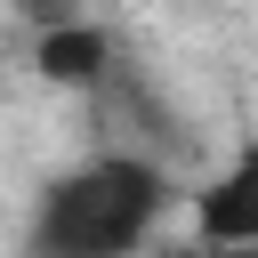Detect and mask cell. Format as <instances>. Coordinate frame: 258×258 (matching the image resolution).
<instances>
[{
    "instance_id": "1",
    "label": "cell",
    "mask_w": 258,
    "mask_h": 258,
    "mask_svg": "<svg viewBox=\"0 0 258 258\" xmlns=\"http://www.w3.org/2000/svg\"><path fill=\"white\" fill-rule=\"evenodd\" d=\"M177 202L185 194L153 153H89L32 202L24 258H145Z\"/></svg>"
},
{
    "instance_id": "2",
    "label": "cell",
    "mask_w": 258,
    "mask_h": 258,
    "mask_svg": "<svg viewBox=\"0 0 258 258\" xmlns=\"http://www.w3.org/2000/svg\"><path fill=\"white\" fill-rule=\"evenodd\" d=\"M185 234L210 250H250L258 258V137H242L194 194H185Z\"/></svg>"
},
{
    "instance_id": "3",
    "label": "cell",
    "mask_w": 258,
    "mask_h": 258,
    "mask_svg": "<svg viewBox=\"0 0 258 258\" xmlns=\"http://www.w3.org/2000/svg\"><path fill=\"white\" fill-rule=\"evenodd\" d=\"M113 64H121V48L97 16H48L40 40H32V73L56 81V89H105Z\"/></svg>"
},
{
    "instance_id": "4",
    "label": "cell",
    "mask_w": 258,
    "mask_h": 258,
    "mask_svg": "<svg viewBox=\"0 0 258 258\" xmlns=\"http://www.w3.org/2000/svg\"><path fill=\"white\" fill-rule=\"evenodd\" d=\"M145 258H250V250H210V242H194V234H177V242H153Z\"/></svg>"
}]
</instances>
